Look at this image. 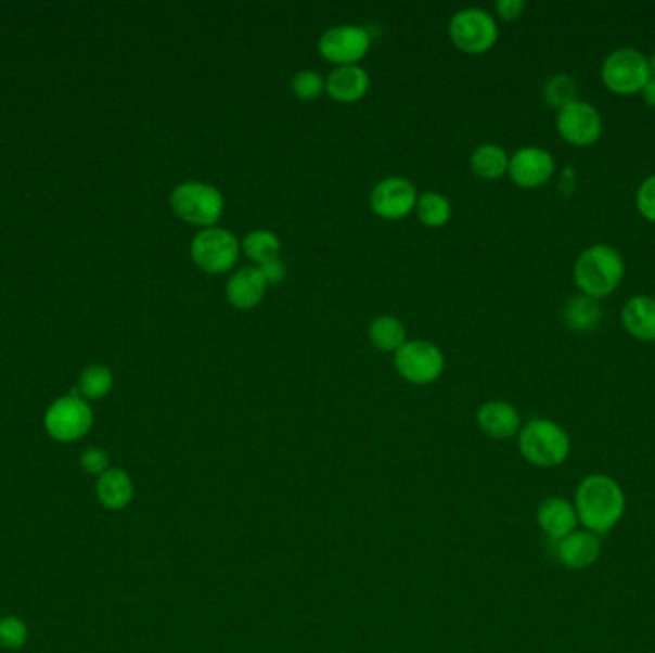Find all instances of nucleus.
<instances>
[{
	"instance_id": "nucleus-1",
	"label": "nucleus",
	"mask_w": 655,
	"mask_h": 653,
	"mask_svg": "<svg viewBox=\"0 0 655 653\" xmlns=\"http://www.w3.org/2000/svg\"><path fill=\"white\" fill-rule=\"evenodd\" d=\"M625 492L607 475H589L575 492V512L587 532L602 535L614 529L625 514Z\"/></svg>"
},
{
	"instance_id": "nucleus-2",
	"label": "nucleus",
	"mask_w": 655,
	"mask_h": 653,
	"mask_svg": "<svg viewBox=\"0 0 655 653\" xmlns=\"http://www.w3.org/2000/svg\"><path fill=\"white\" fill-rule=\"evenodd\" d=\"M575 284L582 295L602 299L614 294L625 277V263L612 245H590L585 249L574 267Z\"/></svg>"
},
{
	"instance_id": "nucleus-3",
	"label": "nucleus",
	"mask_w": 655,
	"mask_h": 653,
	"mask_svg": "<svg viewBox=\"0 0 655 653\" xmlns=\"http://www.w3.org/2000/svg\"><path fill=\"white\" fill-rule=\"evenodd\" d=\"M519 452L529 464L554 468L567 460L571 441L562 425L544 418H535L519 430Z\"/></svg>"
},
{
	"instance_id": "nucleus-4",
	"label": "nucleus",
	"mask_w": 655,
	"mask_h": 653,
	"mask_svg": "<svg viewBox=\"0 0 655 653\" xmlns=\"http://www.w3.org/2000/svg\"><path fill=\"white\" fill-rule=\"evenodd\" d=\"M171 209L181 221L211 229L222 217L224 197L214 184L189 180L172 190Z\"/></svg>"
},
{
	"instance_id": "nucleus-5",
	"label": "nucleus",
	"mask_w": 655,
	"mask_h": 653,
	"mask_svg": "<svg viewBox=\"0 0 655 653\" xmlns=\"http://www.w3.org/2000/svg\"><path fill=\"white\" fill-rule=\"evenodd\" d=\"M240 252L242 242L230 230L219 227L200 230L190 245L192 261L207 274L230 272L236 267Z\"/></svg>"
},
{
	"instance_id": "nucleus-6",
	"label": "nucleus",
	"mask_w": 655,
	"mask_h": 653,
	"mask_svg": "<svg viewBox=\"0 0 655 653\" xmlns=\"http://www.w3.org/2000/svg\"><path fill=\"white\" fill-rule=\"evenodd\" d=\"M94 414L77 393L60 397L44 414V430L57 443H75L91 432Z\"/></svg>"
},
{
	"instance_id": "nucleus-7",
	"label": "nucleus",
	"mask_w": 655,
	"mask_h": 653,
	"mask_svg": "<svg viewBox=\"0 0 655 653\" xmlns=\"http://www.w3.org/2000/svg\"><path fill=\"white\" fill-rule=\"evenodd\" d=\"M449 37L466 54H485L499 41V25L485 10H459L449 22Z\"/></svg>"
},
{
	"instance_id": "nucleus-8",
	"label": "nucleus",
	"mask_w": 655,
	"mask_h": 653,
	"mask_svg": "<svg viewBox=\"0 0 655 653\" xmlns=\"http://www.w3.org/2000/svg\"><path fill=\"white\" fill-rule=\"evenodd\" d=\"M650 77H652L650 60L634 49L615 50L602 66V81L607 89L621 97L642 92Z\"/></svg>"
},
{
	"instance_id": "nucleus-9",
	"label": "nucleus",
	"mask_w": 655,
	"mask_h": 653,
	"mask_svg": "<svg viewBox=\"0 0 655 653\" xmlns=\"http://www.w3.org/2000/svg\"><path fill=\"white\" fill-rule=\"evenodd\" d=\"M395 368L399 376L409 384L429 385L441 377L445 357L441 349L432 342L414 340L407 342L395 353Z\"/></svg>"
},
{
	"instance_id": "nucleus-10",
	"label": "nucleus",
	"mask_w": 655,
	"mask_h": 653,
	"mask_svg": "<svg viewBox=\"0 0 655 653\" xmlns=\"http://www.w3.org/2000/svg\"><path fill=\"white\" fill-rule=\"evenodd\" d=\"M372 37L361 25H336L322 34L319 41L320 56L336 67L359 66L369 54Z\"/></svg>"
},
{
	"instance_id": "nucleus-11",
	"label": "nucleus",
	"mask_w": 655,
	"mask_h": 653,
	"mask_svg": "<svg viewBox=\"0 0 655 653\" xmlns=\"http://www.w3.org/2000/svg\"><path fill=\"white\" fill-rule=\"evenodd\" d=\"M416 202L419 192L404 177H387L380 180L370 194L372 212L385 221H401L416 209Z\"/></svg>"
},
{
	"instance_id": "nucleus-12",
	"label": "nucleus",
	"mask_w": 655,
	"mask_h": 653,
	"mask_svg": "<svg viewBox=\"0 0 655 653\" xmlns=\"http://www.w3.org/2000/svg\"><path fill=\"white\" fill-rule=\"evenodd\" d=\"M556 127L565 142L574 146H590L599 142L602 135V117L589 102L575 100L557 110Z\"/></svg>"
},
{
	"instance_id": "nucleus-13",
	"label": "nucleus",
	"mask_w": 655,
	"mask_h": 653,
	"mask_svg": "<svg viewBox=\"0 0 655 653\" xmlns=\"http://www.w3.org/2000/svg\"><path fill=\"white\" fill-rule=\"evenodd\" d=\"M554 169L556 162L544 148H519L516 154L510 157V179L514 180L519 189H539L549 182Z\"/></svg>"
},
{
	"instance_id": "nucleus-14",
	"label": "nucleus",
	"mask_w": 655,
	"mask_h": 653,
	"mask_svg": "<svg viewBox=\"0 0 655 653\" xmlns=\"http://www.w3.org/2000/svg\"><path fill=\"white\" fill-rule=\"evenodd\" d=\"M267 286L259 267H242L230 274L224 294L234 309L252 310L265 299Z\"/></svg>"
},
{
	"instance_id": "nucleus-15",
	"label": "nucleus",
	"mask_w": 655,
	"mask_h": 653,
	"mask_svg": "<svg viewBox=\"0 0 655 653\" xmlns=\"http://www.w3.org/2000/svg\"><path fill=\"white\" fill-rule=\"evenodd\" d=\"M477 425L491 439H510L522 430V418L510 402L489 400L477 410Z\"/></svg>"
},
{
	"instance_id": "nucleus-16",
	"label": "nucleus",
	"mask_w": 655,
	"mask_h": 653,
	"mask_svg": "<svg viewBox=\"0 0 655 653\" xmlns=\"http://www.w3.org/2000/svg\"><path fill=\"white\" fill-rule=\"evenodd\" d=\"M600 550L602 545L599 535L590 532L575 529L571 535L556 542L557 560L569 569H587L590 565L596 564Z\"/></svg>"
},
{
	"instance_id": "nucleus-17",
	"label": "nucleus",
	"mask_w": 655,
	"mask_h": 653,
	"mask_svg": "<svg viewBox=\"0 0 655 653\" xmlns=\"http://www.w3.org/2000/svg\"><path fill=\"white\" fill-rule=\"evenodd\" d=\"M370 89V75L361 66L336 67L328 75V97L342 104H352L367 97Z\"/></svg>"
},
{
	"instance_id": "nucleus-18",
	"label": "nucleus",
	"mask_w": 655,
	"mask_h": 653,
	"mask_svg": "<svg viewBox=\"0 0 655 653\" xmlns=\"http://www.w3.org/2000/svg\"><path fill=\"white\" fill-rule=\"evenodd\" d=\"M97 499L110 512H119L134 499V483L121 468H110L97 479Z\"/></svg>"
},
{
	"instance_id": "nucleus-19",
	"label": "nucleus",
	"mask_w": 655,
	"mask_h": 653,
	"mask_svg": "<svg viewBox=\"0 0 655 653\" xmlns=\"http://www.w3.org/2000/svg\"><path fill=\"white\" fill-rule=\"evenodd\" d=\"M537 522L542 532L552 540H562L571 535L579 523L574 504L564 499H549L542 502L537 512Z\"/></svg>"
},
{
	"instance_id": "nucleus-20",
	"label": "nucleus",
	"mask_w": 655,
	"mask_h": 653,
	"mask_svg": "<svg viewBox=\"0 0 655 653\" xmlns=\"http://www.w3.org/2000/svg\"><path fill=\"white\" fill-rule=\"evenodd\" d=\"M625 330L640 342H655V299L637 295L622 307Z\"/></svg>"
},
{
	"instance_id": "nucleus-21",
	"label": "nucleus",
	"mask_w": 655,
	"mask_h": 653,
	"mask_svg": "<svg viewBox=\"0 0 655 653\" xmlns=\"http://www.w3.org/2000/svg\"><path fill=\"white\" fill-rule=\"evenodd\" d=\"M370 344L384 353H397L407 344V328L401 320L384 315L372 320L369 326Z\"/></svg>"
},
{
	"instance_id": "nucleus-22",
	"label": "nucleus",
	"mask_w": 655,
	"mask_h": 653,
	"mask_svg": "<svg viewBox=\"0 0 655 653\" xmlns=\"http://www.w3.org/2000/svg\"><path fill=\"white\" fill-rule=\"evenodd\" d=\"M470 165L479 179L497 180L509 172L510 157L504 148L484 144L475 148Z\"/></svg>"
},
{
	"instance_id": "nucleus-23",
	"label": "nucleus",
	"mask_w": 655,
	"mask_h": 653,
	"mask_svg": "<svg viewBox=\"0 0 655 653\" xmlns=\"http://www.w3.org/2000/svg\"><path fill=\"white\" fill-rule=\"evenodd\" d=\"M564 320L565 324L575 332L594 330L602 320V307H600L599 299H592L589 295L575 297L565 307Z\"/></svg>"
},
{
	"instance_id": "nucleus-24",
	"label": "nucleus",
	"mask_w": 655,
	"mask_h": 653,
	"mask_svg": "<svg viewBox=\"0 0 655 653\" xmlns=\"http://www.w3.org/2000/svg\"><path fill=\"white\" fill-rule=\"evenodd\" d=\"M280 238L271 230L257 229L242 240V252L246 254L247 259L257 263V267L280 257Z\"/></svg>"
},
{
	"instance_id": "nucleus-25",
	"label": "nucleus",
	"mask_w": 655,
	"mask_h": 653,
	"mask_svg": "<svg viewBox=\"0 0 655 653\" xmlns=\"http://www.w3.org/2000/svg\"><path fill=\"white\" fill-rule=\"evenodd\" d=\"M416 215L420 221L424 222L429 229H439L451 221L452 205L447 197L437 192H426L419 196L416 202Z\"/></svg>"
},
{
	"instance_id": "nucleus-26",
	"label": "nucleus",
	"mask_w": 655,
	"mask_h": 653,
	"mask_svg": "<svg viewBox=\"0 0 655 653\" xmlns=\"http://www.w3.org/2000/svg\"><path fill=\"white\" fill-rule=\"evenodd\" d=\"M114 387V376L110 368L102 364H91L82 370L79 377V393L85 400H100L106 397L107 393Z\"/></svg>"
},
{
	"instance_id": "nucleus-27",
	"label": "nucleus",
	"mask_w": 655,
	"mask_h": 653,
	"mask_svg": "<svg viewBox=\"0 0 655 653\" xmlns=\"http://www.w3.org/2000/svg\"><path fill=\"white\" fill-rule=\"evenodd\" d=\"M29 640V627L22 617L7 615L0 617V645L10 652L22 650Z\"/></svg>"
},
{
	"instance_id": "nucleus-28",
	"label": "nucleus",
	"mask_w": 655,
	"mask_h": 653,
	"mask_svg": "<svg viewBox=\"0 0 655 653\" xmlns=\"http://www.w3.org/2000/svg\"><path fill=\"white\" fill-rule=\"evenodd\" d=\"M575 94H577V85L569 75H554L544 85V100L557 110L575 102L577 100Z\"/></svg>"
},
{
	"instance_id": "nucleus-29",
	"label": "nucleus",
	"mask_w": 655,
	"mask_h": 653,
	"mask_svg": "<svg viewBox=\"0 0 655 653\" xmlns=\"http://www.w3.org/2000/svg\"><path fill=\"white\" fill-rule=\"evenodd\" d=\"M292 90L299 100H317L326 92V79L319 72L304 69L294 75Z\"/></svg>"
},
{
	"instance_id": "nucleus-30",
	"label": "nucleus",
	"mask_w": 655,
	"mask_h": 653,
	"mask_svg": "<svg viewBox=\"0 0 655 653\" xmlns=\"http://www.w3.org/2000/svg\"><path fill=\"white\" fill-rule=\"evenodd\" d=\"M79 462H81L82 472L94 475V477H100L110 470V457H107L106 450L100 449V447H89V449L82 450Z\"/></svg>"
},
{
	"instance_id": "nucleus-31",
	"label": "nucleus",
	"mask_w": 655,
	"mask_h": 653,
	"mask_svg": "<svg viewBox=\"0 0 655 653\" xmlns=\"http://www.w3.org/2000/svg\"><path fill=\"white\" fill-rule=\"evenodd\" d=\"M637 207L647 221L655 222V175L647 177L637 192Z\"/></svg>"
},
{
	"instance_id": "nucleus-32",
	"label": "nucleus",
	"mask_w": 655,
	"mask_h": 653,
	"mask_svg": "<svg viewBox=\"0 0 655 653\" xmlns=\"http://www.w3.org/2000/svg\"><path fill=\"white\" fill-rule=\"evenodd\" d=\"M259 270H261L262 278L267 280V284H280L287 274L286 263L282 261L280 257L262 263L259 265Z\"/></svg>"
},
{
	"instance_id": "nucleus-33",
	"label": "nucleus",
	"mask_w": 655,
	"mask_h": 653,
	"mask_svg": "<svg viewBox=\"0 0 655 653\" xmlns=\"http://www.w3.org/2000/svg\"><path fill=\"white\" fill-rule=\"evenodd\" d=\"M495 10H497L500 20H504V22H514V20H517V17L524 14L525 2L524 0H499Z\"/></svg>"
},
{
	"instance_id": "nucleus-34",
	"label": "nucleus",
	"mask_w": 655,
	"mask_h": 653,
	"mask_svg": "<svg viewBox=\"0 0 655 653\" xmlns=\"http://www.w3.org/2000/svg\"><path fill=\"white\" fill-rule=\"evenodd\" d=\"M642 97L646 100L647 106L655 107V75H652V77L647 79L644 89H642Z\"/></svg>"
},
{
	"instance_id": "nucleus-35",
	"label": "nucleus",
	"mask_w": 655,
	"mask_h": 653,
	"mask_svg": "<svg viewBox=\"0 0 655 653\" xmlns=\"http://www.w3.org/2000/svg\"><path fill=\"white\" fill-rule=\"evenodd\" d=\"M650 67H652V75H655V52L654 56H652V60H650Z\"/></svg>"
}]
</instances>
